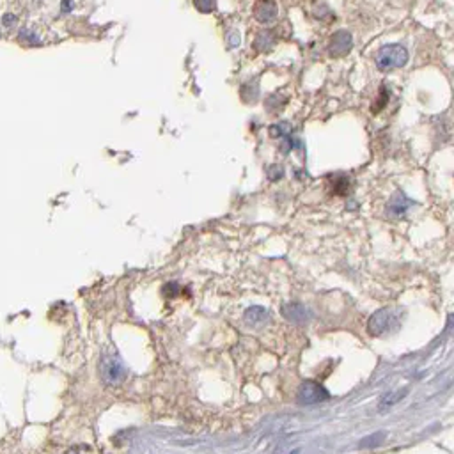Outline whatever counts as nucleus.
Instances as JSON below:
<instances>
[{"mask_svg":"<svg viewBox=\"0 0 454 454\" xmlns=\"http://www.w3.org/2000/svg\"><path fill=\"white\" fill-rule=\"evenodd\" d=\"M408 62V50L401 45H385L376 54V68L380 71H393Z\"/></svg>","mask_w":454,"mask_h":454,"instance_id":"nucleus-1","label":"nucleus"},{"mask_svg":"<svg viewBox=\"0 0 454 454\" xmlns=\"http://www.w3.org/2000/svg\"><path fill=\"white\" fill-rule=\"evenodd\" d=\"M368 326L373 335L387 334L388 330H394L397 326V314L391 309L378 310L376 314H373V318L369 319Z\"/></svg>","mask_w":454,"mask_h":454,"instance_id":"nucleus-2","label":"nucleus"},{"mask_svg":"<svg viewBox=\"0 0 454 454\" xmlns=\"http://www.w3.org/2000/svg\"><path fill=\"white\" fill-rule=\"evenodd\" d=\"M328 399V393L318 382H306L302 384L300 391H298V401L302 405H310V403H319V401Z\"/></svg>","mask_w":454,"mask_h":454,"instance_id":"nucleus-3","label":"nucleus"},{"mask_svg":"<svg viewBox=\"0 0 454 454\" xmlns=\"http://www.w3.org/2000/svg\"><path fill=\"white\" fill-rule=\"evenodd\" d=\"M351 45H353V39H351V34L346 32V30H339L335 32L334 36L330 37V41H328V54L332 57H343L346 55L348 52L351 50Z\"/></svg>","mask_w":454,"mask_h":454,"instance_id":"nucleus-4","label":"nucleus"},{"mask_svg":"<svg viewBox=\"0 0 454 454\" xmlns=\"http://www.w3.org/2000/svg\"><path fill=\"white\" fill-rule=\"evenodd\" d=\"M252 11H254V18H256L257 21H261V23H270V21H273L277 18L279 9H277V4L273 0H257Z\"/></svg>","mask_w":454,"mask_h":454,"instance_id":"nucleus-5","label":"nucleus"},{"mask_svg":"<svg viewBox=\"0 0 454 454\" xmlns=\"http://www.w3.org/2000/svg\"><path fill=\"white\" fill-rule=\"evenodd\" d=\"M101 373H103V378L107 384H117L124 375L123 366L116 359H105L103 366H101Z\"/></svg>","mask_w":454,"mask_h":454,"instance_id":"nucleus-6","label":"nucleus"},{"mask_svg":"<svg viewBox=\"0 0 454 454\" xmlns=\"http://www.w3.org/2000/svg\"><path fill=\"white\" fill-rule=\"evenodd\" d=\"M332 186H334V192L337 195H344L350 190V179L346 176H334L332 178Z\"/></svg>","mask_w":454,"mask_h":454,"instance_id":"nucleus-7","label":"nucleus"},{"mask_svg":"<svg viewBox=\"0 0 454 454\" xmlns=\"http://www.w3.org/2000/svg\"><path fill=\"white\" fill-rule=\"evenodd\" d=\"M401 396H405V391H403V393H391V394H387V396H385L384 399L380 401V405H378V410H380V412L384 413L385 410L391 408V406H393L394 403H397V401L401 399Z\"/></svg>","mask_w":454,"mask_h":454,"instance_id":"nucleus-8","label":"nucleus"},{"mask_svg":"<svg viewBox=\"0 0 454 454\" xmlns=\"http://www.w3.org/2000/svg\"><path fill=\"white\" fill-rule=\"evenodd\" d=\"M194 4L201 12H211L215 9V0H194Z\"/></svg>","mask_w":454,"mask_h":454,"instance_id":"nucleus-9","label":"nucleus"},{"mask_svg":"<svg viewBox=\"0 0 454 454\" xmlns=\"http://www.w3.org/2000/svg\"><path fill=\"white\" fill-rule=\"evenodd\" d=\"M382 435H384V433H376V435H373V437L364 438V442H360V447H373V446H378V444H380L382 440H376V438L382 437Z\"/></svg>","mask_w":454,"mask_h":454,"instance_id":"nucleus-10","label":"nucleus"},{"mask_svg":"<svg viewBox=\"0 0 454 454\" xmlns=\"http://www.w3.org/2000/svg\"><path fill=\"white\" fill-rule=\"evenodd\" d=\"M282 169L279 166H273V167H270L268 169V178L270 179H279V178H282Z\"/></svg>","mask_w":454,"mask_h":454,"instance_id":"nucleus-11","label":"nucleus"}]
</instances>
